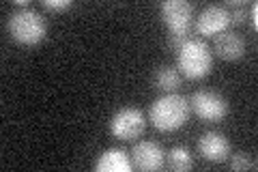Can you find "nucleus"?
Masks as SVG:
<instances>
[{
	"instance_id": "1",
	"label": "nucleus",
	"mask_w": 258,
	"mask_h": 172,
	"mask_svg": "<svg viewBox=\"0 0 258 172\" xmlns=\"http://www.w3.org/2000/svg\"><path fill=\"white\" fill-rule=\"evenodd\" d=\"M189 101L179 93H168L153 101L149 110V121L157 132L172 134L187 123L189 119Z\"/></svg>"
},
{
	"instance_id": "2",
	"label": "nucleus",
	"mask_w": 258,
	"mask_h": 172,
	"mask_svg": "<svg viewBox=\"0 0 258 172\" xmlns=\"http://www.w3.org/2000/svg\"><path fill=\"white\" fill-rule=\"evenodd\" d=\"M213 67V52L203 39L187 37L176 50V69L187 80H203Z\"/></svg>"
},
{
	"instance_id": "3",
	"label": "nucleus",
	"mask_w": 258,
	"mask_h": 172,
	"mask_svg": "<svg viewBox=\"0 0 258 172\" xmlns=\"http://www.w3.org/2000/svg\"><path fill=\"white\" fill-rule=\"evenodd\" d=\"M9 35L18 41L20 45H39L47 37V22L35 9H15L7 22Z\"/></svg>"
},
{
	"instance_id": "4",
	"label": "nucleus",
	"mask_w": 258,
	"mask_h": 172,
	"mask_svg": "<svg viewBox=\"0 0 258 172\" xmlns=\"http://www.w3.org/2000/svg\"><path fill=\"white\" fill-rule=\"evenodd\" d=\"M144 129H147V117L134 105L116 110L110 119V134L118 140H136L144 134Z\"/></svg>"
},
{
	"instance_id": "5",
	"label": "nucleus",
	"mask_w": 258,
	"mask_h": 172,
	"mask_svg": "<svg viewBox=\"0 0 258 172\" xmlns=\"http://www.w3.org/2000/svg\"><path fill=\"white\" fill-rule=\"evenodd\" d=\"M159 15L170 30V35L187 37L194 20V7L187 0H164L159 5Z\"/></svg>"
},
{
	"instance_id": "6",
	"label": "nucleus",
	"mask_w": 258,
	"mask_h": 172,
	"mask_svg": "<svg viewBox=\"0 0 258 172\" xmlns=\"http://www.w3.org/2000/svg\"><path fill=\"white\" fill-rule=\"evenodd\" d=\"M189 110H194L203 121H222L228 114V101L220 93L213 91H196L189 99Z\"/></svg>"
},
{
	"instance_id": "7",
	"label": "nucleus",
	"mask_w": 258,
	"mask_h": 172,
	"mask_svg": "<svg viewBox=\"0 0 258 172\" xmlns=\"http://www.w3.org/2000/svg\"><path fill=\"white\" fill-rule=\"evenodd\" d=\"M230 26V13L222 5H209L207 9L200 11L196 20V32L205 37H215L224 30H228Z\"/></svg>"
},
{
	"instance_id": "8",
	"label": "nucleus",
	"mask_w": 258,
	"mask_h": 172,
	"mask_svg": "<svg viewBox=\"0 0 258 172\" xmlns=\"http://www.w3.org/2000/svg\"><path fill=\"white\" fill-rule=\"evenodd\" d=\"M164 161H166L164 149L153 140L136 142V146L132 149V163L138 170H147V172L159 170V168H164Z\"/></svg>"
},
{
	"instance_id": "9",
	"label": "nucleus",
	"mask_w": 258,
	"mask_h": 172,
	"mask_svg": "<svg viewBox=\"0 0 258 172\" xmlns=\"http://www.w3.org/2000/svg\"><path fill=\"white\" fill-rule=\"evenodd\" d=\"M198 153L207 161L222 163L230 157V142L228 138L220 132H205L198 140Z\"/></svg>"
},
{
	"instance_id": "10",
	"label": "nucleus",
	"mask_w": 258,
	"mask_h": 172,
	"mask_svg": "<svg viewBox=\"0 0 258 172\" xmlns=\"http://www.w3.org/2000/svg\"><path fill=\"white\" fill-rule=\"evenodd\" d=\"M213 52L224 61H239L245 54V41L228 28L213 37Z\"/></svg>"
},
{
	"instance_id": "11",
	"label": "nucleus",
	"mask_w": 258,
	"mask_h": 172,
	"mask_svg": "<svg viewBox=\"0 0 258 172\" xmlns=\"http://www.w3.org/2000/svg\"><path fill=\"white\" fill-rule=\"evenodd\" d=\"M132 157L123 149H106L95 161L97 172H132Z\"/></svg>"
},
{
	"instance_id": "12",
	"label": "nucleus",
	"mask_w": 258,
	"mask_h": 172,
	"mask_svg": "<svg viewBox=\"0 0 258 172\" xmlns=\"http://www.w3.org/2000/svg\"><path fill=\"white\" fill-rule=\"evenodd\" d=\"M153 82H155V88H159V91L176 93V88L181 86V73H179V69L164 65V67H159L155 71V78H153Z\"/></svg>"
},
{
	"instance_id": "13",
	"label": "nucleus",
	"mask_w": 258,
	"mask_h": 172,
	"mask_svg": "<svg viewBox=\"0 0 258 172\" xmlns=\"http://www.w3.org/2000/svg\"><path fill=\"white\" fill-rule=\"evenodd\" d=\"M166 166L174 172H185L194 166V159L185 146H174V149H170L166 155Z\"/></svg>"
},
{
	"instance_id": "14",
	"label": "nucleus",
	"mask_w": 258,
	"mask_h": 172,
	"mask_svg": "<svg viewBox=\"0 0 258 172\" xmlns=\"http://www.w3.org/2000/svg\"><path fill=\"white\" fill-rule=\"evenodd\" d=\"M224 9H228V13H230V24H245V20H247V13H249V9H247V3H243V0H228L226 5H222Z\"/></svg>"
},
{
	"instance_id": "15",
	"label": "nucleus",
	"mask_w": 258,
	"mask_h": 172,
	"mask_svg": "<svg viewBox=\"0 0 258 172\" xmlns=\"http://www.w3.org/2000/svg\"><path fill=\"white\" fill-rule=\"evenodd\" d=\"M230 168L232 170H256V159L249 153L239 151L230 157Z\"/></svg>"
},
{
	"instance_id": "16",
	"label": "nucleus",
	"mask_w": 258,
	"mask_h": 172,
	"mask_svg": "<svg viewBox=\"0 0 258 172\" xmlns=\"http://www.w3.org/2000/svg\"><path fill=\"white\" fill-rule=\"evenodd\" d=\"M43 7L47 11H54V13H62L71 9V0H43Z\"/></svg>"
},
{
	"instance_id": "17",
	"label": "nucleus",
	"mask_w": 258,
	"mask_h": 172,
	"mask_svg": "<svg viewBox=\"0 0 258 172\" xmlns=\"http://www.w3.org/2000/svg\"><path fill=\"white\" fill-rule=\"evenodd\" d=\"M247 18H249V22H252V28L256 30V28H258V5H256V3H252V7H249Z\"/></svg>"
}]
</instances>
